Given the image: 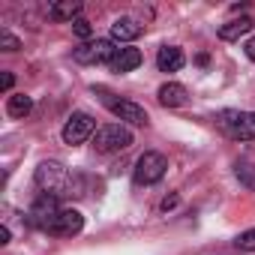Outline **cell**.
<instances>
[{
  "instance_id": "1",
  "label": "cell",
  "mask_w": 255,
  "mask_h": 255,
  "mask_svg": "<svg viewBox=\"0 0 255 255\" xmlns=\"http://www.w3.org/2000/svg\"><path fill=\"white\" fill-rule=\"evenodd\" d=\"M36 186L42 189V195L51 198H72V195H84V180L78 174H72L63 162L57 159H45L39 162L36 174H33Z\"/></svg>"
},
{
  "instance_id": "2",
  "label": "cell",
  "mask_w": 255,
  "mask_h": 255,
  "mask_svg": "<svg viewBox=\"0 0 255 255\" xmlns=\"http://www.w3.org/2000/svg\"><path fill=\"white\" fill-rule=\"evenodd\" d=\"M216 126L234 141H255V111L225 108L216 114Z\"/></svg>"
},
{
  "instance_id": "3",
  "label": "cell",
  "mask_w": 255,
  "mask_h": 255,
  "mask_svg": "<svg viewBox=\"0 0 255 255\" xmlns=\"http://www.w3.org/2000/svg\"><path fill=\"white\" fill-rule=\"evenodd\" d=\"M96 93H99V99H102V105L126 126V123H129V126H147L150 123V117H147V111L138 105V102H129V99H114L105 87H96Z\"/></svg>"
},
{
  "instance_id": "4",
  "label": "cell",
  "mask_w": 255,
  "mask_h": 255,
  "mask_svg": "<svg viewBox=\"0 0 255 255\" xmlns=\"http://www.w3.org/2000/svg\"><path fill=\"white\" fill-rule=\"evenodd\" d=\"M126 147H132V132H129V126H123V123H105L93 135V150L96 153H120Z\"/></svg>"
},
{
  "instance_id": "5",
  "label": "cell",
  "mask_w": 255,
  "mask_h": 255,
  "mask_svg": "<svg viewBox=\"0 0 255 255\" xmlns=\"http://www.w3.org/2000/svg\"><path fill=\"white\" fill-rule=\"evenodd\" d=\"M165 171H168V159L156 150H144L132 168V180H135V186H153L165 177Z\"/></svg>"
},
{
  "instance_id": "6",
  "label": "cell",
  "mask_w": 255,
  "mask_h": 255,
  "mask_svg": "<svg viewBox=\"0 0 255 255\" xmlns=\"http://www.w3.org/2000/svg\"><path fill=\"white\" fill-rule=\"evenodd\" d=\"M60 198H51V195H39L33 204H30V210H27V222L33 225V228H39V231H51V225H54V219L60 216Z\"/></svg>"
},
{
  "instance_id": "7",
  "label": "cell",
  "mask_w": 255,
  "mask_h": 255,
  "mask_svg": "<svg viewBox=\"0 0 255 255\" xmlns=\"http://www.w3.org/2000/svg\"><path fill=\"white\" fill-rule=\"evenodd\" d=\"M117 42L114 39H96V42H87V45H78L75 51H72V57H75V63H84V66H90V63H111L114 57H117Z\"/></svg>"
},
{
  "instance_id": "8",
  "label": "cell",
  "mask_w": 255,
  "mask_h": 255,
  "mask_svg": "<svg viewBox=\"0 0 255 255\" xmlns=\"http://www.w3.org/2000/svg\"><path fill=\"white\" fill-rule=\"evenodd\" d=\"M90 135H96V120L87 111H75L63 123V141L66 144H84Z\"/></svg>"
},
{
  "instance_id": "9",
  "label": "cell",
  "mask_w": 255,
  "mask_h": 255,
  "mask_svg": "<svg viewBox=\"0 0 255 255\" xmlns=\"http://www.w3.org/2000/svg\"><path fill=\"white\" fill-rule=\"evenodd\" d=\"M81 228H84V216H81L78 210H72V207H63L48 234H54V237H72V234H78Z\"/></svg>"
},
{
  "instance_id": "10",
  "label": "cell",
  "mask_w": 255,
  "mask_h": 255,
  "mask_svg": "<svg viewBox=\"0 0 255 255\" xmlns=\"http://www.w3.org/2000/svg\"><path fill=\"white\" fill-rule=\"evenodd\" d=\"M255 27V21L249 18V15H240V18H231V21H225V24H219V39H225V42H237L240 36H246L249 30Z\"/></svg>"
},
{
  "instance_id": "11",
  "label": "cell",
  "mask_w": 255,
  "mask_h": 255,
  "mask_svg": "<svg viewBox=\"0 0 255 255\" xmlns=\"http://www.w3.org/2000/svg\"><path fill=\"white\" fill-rule=\"evenodd\" d=\"M141 51L138 48H120L117 51V57L108 63L111 66V72H117V75H123V72H132V69H138L141 66Z\"/></svg>"
},
{
  "instance_id": "12",
  "label": "cell",
  "mask_w": 255,
  "mask_h": 255,
  "mask_svg": "<svg viewBox=\"0 0 255 255\" xmlns=\"http://www.w3.org/2000/svg\"><path fill=\"white\" fill-rule=\"evenodd\" d=\"M183 63H186V57H183V51L177 45H162L159 54H156L159 72H177V69H183Z\"/></svg>"
},
{
  "instance_id": "13",
  "label": "cell",
  "mask_w": 255,
  "mask_h": 255,
  "mask_svg": "<svg viewBox=\"0 0 255 255\" xmlns=\"http://www.w3.org/2000/svg\"><path fill=\"white\" fill-rule=\"evenodd\" d=\"M159 102L165 108H180V105L189 102V90L183 84H177V81H168V84L159 87Z\"/></svg>"
},
{
  "instance_id": "14",
  "label": "cell",
  "mask_w": 255,
  "mask_h": 255,
  "mask_svg": "<svg viewBox=\"0 0 255 255\" xmlns=\"http://www.w3.org/2000/svg\"><path fill=\"white\" fill-rule=\"evenodd\" d=\"M141 24L135 21V18H117L114 24H111V39L114 42H132V39H138L141 36Z\"/></svg>"
},
{
  "instance_id": "15",
  "label": "cell",
  "mask_w": 255,
  "mask_h": 255,
  "mask_svg": "<svg viewBox=\"0 0 255 255\" xmlns=\"http://www.w3.org/2000/svg\"><path fill=\"white\" fill-rule=\"evenodd\" d=\"M48 18L51 21H75V18H81V0H60V3H51Z\"/></svg>"
},
{
  "instance_id": "16",
  "label": "cell",
  "mask_w": 255,
  "mask_h": 255,
  "mask_svg": "<svg viewBox=\"0 0 255 255\" xmlns=\"http://www.w3.org/2000/svg\"><path fill=\"white\" fill-rule=\"evenodd\" d=\"M30 111H33V99H30L27 93H12V96L6 99V114H9V117L24 120Z\"/></svg>"
},
{
  "instance_id": "17",
  "label": "cell",
  "mask_w": 255,
  "mask_h": 255,
  "mask_svg": "<svg viewBox=\"0 0 255 255\" xmlns=\"http://www.w3.org/2000/svg\"><path fill=\"white\" fill-rule=\"evenodd\" d=\"M237 177H240L243 186L255 189V165H249V162H237Z\"/></svg>"
},
{
  "instance_id": "18",
  "label": "cell",
  "mask_w": 255,
  "mask_h": 255,
  "mask_svg": "<svg viewBox=\"0 0 255 255\" xmlns=\"http://www.w3.org/2000/svg\"><path fill=\"white\" fill-rule=\"evenodd\" d=\"M234 246L240 249V252H255V228H249V231H243L237 240H234Z\"/></svg>"
},
{
  "instance_id": "19",
  "label": "cell",
  "mask_w": 255,
  "mask_h": 255,
  "mask_svg": "<svg viewBox=\"0 0 255 255\" xmlns=\"http://www.w3.org/2000/svg\"><path fill=\"white\" fill-rule=\"evenodd\" d=\"M72 33H75L78 39H90V36H93V24H90L87 18H75V21H72Z\"/></svg>"
},
{
  "instance_id": "20",
  "label": "cell",
  "mask_w": 255,
  "mask_h": 255,
  "mask_svg": "<svg viewBox=\"0 0 255 255\" xmlns=\"http://www.w3.org/2000/svg\"><path fill=\"white\" fill-rule=\"evenodd\" d=\"M0 48H3V51H18V48H21V42H18L9 30H0Z\"/></svg>"
},
{
  "instance_id": "21",
  "label": "cell",
  "mask_w": 255,
  "mask_h": 255,
  "mask_svg": "<svg viewBox=\"0 0 255 255\" xmlns=\"http://www.w3.org/2000/svg\"><path fill=\"white\" fill-rule=\"evenodd\" d=\"M177 204H180V195H168V198H162L159 207H162V213H168V210H174Z\"/></svg>"
},
{
  "instance_id": "22",
  "label": "cell",
  "mask_w": 255,
  "mask_h": 255,
  "mask_svg": "<svg viewBox=\"0 0 255 255\" xmlns=\"http://www.w3.org/2000/svg\"><path fill=\"white\" fill-rule=\"evenodd\" d=\"M12 84H15V75H12V72H3V78H0V87H3V93H9Z\"/></svg>"
},
{
  "instance_id": "23",
  "label": "cell",
  "mask_w": 255,
  "mask_h": 255,
  "mask_svg": "<svg viewBox=\"0 0 255 255\" xmlns=\"http://www.w3.org/2000/svg\"><path fill=\"white\" fill-rule=\"evenodd\" d=\"M243 48H246V57H249V60L255 63V36H252V39H249V42H246Z\"/></svg>"
},
{
  "instance_id": "24",
  "label": "cell",
  "mask_w": 255,
  "mask_h": 255,
  "mask_svg": "<svg viewBox=\"0 0 255 255\" xmlns=\"http://www.w3.org/2000/svg\"><path fill=\"white\" fill-rule=\"evenodd\" d=\"M6 243H9V228L0 225V246H6Z\"/></svg>"
}]
</instances>
